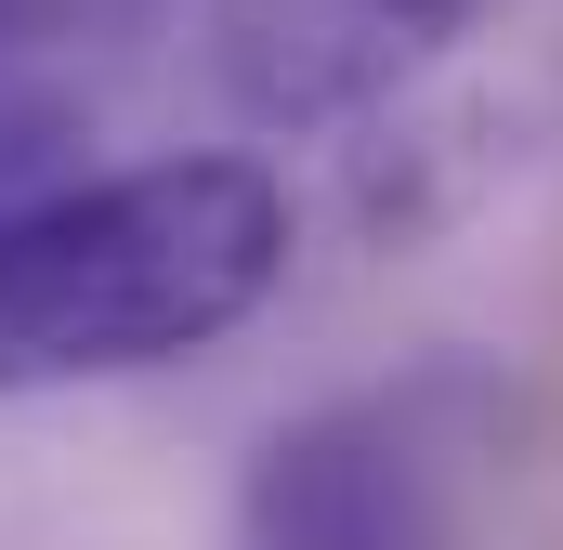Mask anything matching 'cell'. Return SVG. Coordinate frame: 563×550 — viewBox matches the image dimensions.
<instances>
[{"mask_svg": "<svg viewBox=\"0 0 563 550\" xmlns=\"http://www.w3.org/2000/svg\"><path fill=\"white\" fill-rule=\"evenodd\" d=\"M288 288V184L250 144L79 170L0 223V394L157 381Z\"/></svg>", "mask_w": 563, "mask_h": 550, "instance_id": "1", "label": "cell"}, {"mask_svg": "<svg viewBox=\"0 0 563 550\" xmlns=\"http://www.w3.org/2000/svg\"><path fill=\"white\" fill-rule=\"evenodd\" d=\"M498 446H511V381L472 354H420L250 446L236 550H459Z\"/></svg>", "mask_w": 563, "mask_h": 550, "instance_id": "2", "label": "cell"}, {"mask_svg": "<svg viewBox=\"0 0 563 550\" xmlns=\"http://www.w3.org/2000/svg\"><path fill=\"white\" fill-rule=\"evenodd\" d=\"M498 13L511 0H210V79L250 132H354Z\"/></svg>", "mask_w": 563, "mask_h": 550, "instance_id": "3", "label": "cell"}, {"mask_svg": "<svg viewBox=\"0 0 563 550\" xmlns=\"http://www.w3.org/2000/svg\"><path fill=\"white\" fill-rule=\"evenodd\" d=\"M66 184H79V106L0 79V223L40 210V197H66Z\"/></svg>", "mask_w": 563, "mask_h": 550, "instance_id": "4", "label": "cell"}]
</instances>
